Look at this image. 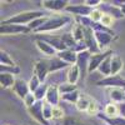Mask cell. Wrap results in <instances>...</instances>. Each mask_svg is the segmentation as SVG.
I'll return each mask as SVG.
<instances>
[{
  "mask_svg": "<svg viewBox=\"0 0 125 125\" xmlns=\"http://www.w3.org/2000/svg\"><path fill=\"white\" fill-rule=\"evenodd\" d=\"M70 21V18L68 15H61V14H54L53 16H48V20L41 25L39 29L35 30V33H43L48 34L51 31L59 30L60 28H64Z\"/></svg>",
  "mask_w": 125,
  "mask_h": 125,
  "instance_id": "obj_1",
  "label": "cell"
},
{
  "mask_svg": "<svg viewBox=\"0 0 125 125\" xmlns=\"http://www.w3.org/2000/svg\"><path fill=\"white\" fill-rule=\"evenodd\" d=\"M44 14L38 10H29V11H21L15 15H13L11 18H9L6 20H3L1 23L4 24H18V25H24L28 26L29 24H31L36 19L43 18Z\"/></svg>",
  "mask_w": 125,
  "mask_h": 125,
  "instance_id": "obj_2",
  "label": "cell"
},
{
  "mask_svg": "<svg viewBox=\"0 0 125 125\" xmlns=\"http://www.w3.org/2000/svg\"><path fill=\"white\" fill-rule=\"evenodd\" d=\"M94 34H95L96 43L101 51H104L108 48V45L113 41L114 38V34L111 31H108L105 28H101V26H94Z\"/></svg>",
  "mask_w": 125,
  "mask_h": 125,
  "instance_id": "obj_3",
  "label": "cell"
},
{
  "mask_svg": "<svg viewBox=\"0 0 125 125\" xmlns=\"http://www.w3.org/2000/svg\"><path fill=\"white\" fill-rule=\"evenodd\" d=\"M30 29L24 25H18V24H4L1 23V28H0V33L4 36L8 35H20L29 33Z\"/></svg>",
  "mask_w": 125,
  "mask_h": 125,
  "instance_id": "obj_4",
  "label": "cell"
},
{
  "mask_svg": "<svg viewBox=\"0 0 125 125\" xmlns=\"http://www.w3.org/2000/svg\"><path fill=\"white\" fill-rule=\"evenodd\" d=\"M113 55L111 51L108 50V51H100V53H96V54H91L90 56V60H89V68H88V73H93L99 69V66L101 65V62L105 60L108 56Z\"/></svg>",
  "mask_w": 125,
  "mask_h": 125,
  "instance_id": "obj_5",
  "label": "cell"
},
{
  "mask_svg": "<svg viewBox=\"0 0 125 125\" xmlns=\"http://www.w3.org/2000/svg\"><path fill=\"white\" fill-rule=\"evenodd\" d=\"M49 73H50L49 60L39 59V60L35 62V66H34V75H36L41 83H44Z\"/></svg>",
  "mask_w": 125,
  "mask_h": 125,
  "instance_id": "obj_6",
  "label": "cell"
},
{
  "mask_svg": "<svg viewBox=\"0 0 125 125\" xmlns=\"http://www.w3.org/2000/svg\"><path fill=\"white\" fill-rule=\"evenodd\" d=\"M98 85L106 86V88H124L125 89V79L119 75H110L98 81Z\"/></svg>",
  "mask_w": 125,
  "mask_h": 125,
  "instance_id": "obj_7",
  "label": "cell"
},
{
  "mask_svg": "<svg viewBox=\"0 0 125 125\" xmlns=\"http://www.w3.org/2000/svg\"><path fill=\"white\" fill-rule=\"evenodd\" d=\"M28 111L30 114V116L34 120H36L38 123L43 124V125H49V121H46L44 115H43V101H38L35 105L29 108Z\"/></svg>",
  "mask_w": 125,
  "mask_h": 125,
  "instance_id": "obj_8",
  "label": "cell"
},
{
  "mask_svg": "<svg viewBox=\"0 0 125 125\" xmlns=\"http://www.w3.org/2000/svg\"><path fill=\"white\" fill-rule=\"evenodd\" d=\"M66 11L71 13L73 15H76L79 18H89L91 11H93V8L88 6V5H69L66 8Z\"/></svg>",
  "mask_w": 125,
  "mask_h": 125,
  "instance_id": "obj_9",
  "label": "cell"
},
{
  "mask_svg": "<svg viewBox=\"0 0 125 125\" xmlns=\"http://www.w3.org/2000/svg\"><path fill=\"white\" fill-rule=\"evenodd\" d=\"M41 6L48 9V10H53V11H60V10H66L69 6V1L66 0H44L41 1Z\"/></svg>",
  "mask_w": 125,
  "mask_h": 125,
  "instance_id": "obj_10",
  "label": "cell"
},
{
  "mask_svg": "<svg viewBox=\"0 0 125 125\" xmlns=\"http://www.w3.org/2000/svg\"><path fill=\"white\" fill-rule=\"evenodd\" d=\"M35 44H36V48L39 49L40 53H43L45 56H49V58H55L58 55V51L51 46L48 41L43 40V39H36L35 40Z\"/></svg>",
  "mask_w": 125,
  "mask_h": 125,
  "instance_id": "obj_11",
  "label": "cell"
},
{
  "mask_svg": "<svg viewBox=\"0 0 125 125\" xmlns=\"http://www.w3.org/2000/svg\"><path fill=\"white\" fill-rule=\"evenodd\" d=\"M60 99H61V95H60V91H59V86H56V85H49L45 101L51 104L53 106H58Z\"/></svg>",
  "mask_w": 125,
  "mask_h": 125,
  "instance_id": "obj_12",
  "label": "cell"
},
{
  "mask_svg": "<svg viewBox=\"0 0 125 125\" xmlns=\"http://www.w3.org/2000/svg\"><path fill=\"white\" fill-rule=\"evenodd\" d=\"M109 98L115 104H123L125 103V89L124 88H108Z\"/></svg>",
  "mask_w": 125,
  "mask_h": 125,
  "instance_id": "obj_13",
  "label": "cell"
},
{
  "mask_svg": "<svg viewBox=\"0 0 125 125\" xmlns=\"http://www.w3.org/2000/svg\"><path fill=\"white\" fill-rule=\"evenodd\" d=\"M13 90L14 93L19 98H21L23 100L25 99V96L30 93V89H29V84L25 81V80H21V79H16L15 84L13 86Z\"/></svg>",
  "mask_w": 125,
  "mask_h": 125,
  "instance_id": "obj_14",
  "label": "cell"
},
{
  "mask_svg": "<svg viewBox=\"0 0 125 125\" xmlns=\"http://www.w3.org/2000/svg\"><path fill=\"white\" fill-rule=\"evenodd\" d=\"M59 59H61L64 62H66V64H71V65H75L78 62V54L75 53L74 50L71 49H68V50H64V51H60V53H58L56 55Z\"/></svg>",
  "mask_w": 125,
  "mask_h": 125,
  "instance_id": "obj_15",
  "label": "cell"
},
{
  "mask_svg": "<svg viewBox=\"0 0 125 125\" xmlns=\"http://www.w3.org/2000/svg\"><path fill=\"white\" fill-rule=\"evenodd\" d=\"M80 68L75 64V65H70L69 69H68V74H66V79H68V83L70 84H74L76 85V83L80 78Z\"/></svg>",
  "mask_w": 125,
  "mask_h": 125,
  "instance_id": "obj_16",
  "label": "cell"
},
{
  "mask_svg": "<svg viewBox=\"0 0 125 125\" xmlns=\"http://www.w3.org/2000/svg\"><path fill=\"white\" fill-rule=\"evenodd\" d=\"M15 81H16V79L14 78V74H10V73H1V75H0V83H1V88H4V89L13 88Z\"/></svg>",
  "mask_w": 125,
  "mask_h": 125,
  "instance_id": "obj_17",
  "label": "cell"
},
{
  "mask_svg": "<svg viewBox=\"0 0 125 125\" xmlns=\"http://www.w3.org/2000/svg\"><path fill=\"white\" fill-rule=\"evenodd\" d=\"M123 60L119 55H111V75H118L123 69Z\"/></svg>",
  "mask_w": 125,
  "mask_h": 125,
  "instance_id": "obj_18",
  "label": "cell"
},
{
  "mask_svg": "<svg viewBox=\"0 0 125 125\" xmlns=\"http://www.w3.org/2000/svg\"><path fill=\"white\" fill-rule=\"evenodd\" d=\"M91 100H93V99H91L90 96H88L86 94H81L80 98H79V100H78V103L75 104L76 109H78L79 111H88V108H89V105H90V101H91Z\"/></svg>",
  "mask_w": 125,
  "mask_h": 125,
  "instance_id": "obj_19",
  "label": "cell"
},
{
  "mask_svg": "<svg viewBox=\"0 0 125 125\" xmlns=\"http://www.w3.org/2000/svg\"><path fill=\"white\" fill-rule=\"evenodd\" d=\"M85 26H83L81 24H75V26L73 28V36H74L76 43H80V41H84L85 38Z\"/></svg>",
  "mask_w": 125,
  "mask_h": 125,
  "instance_id": "obj_20",
  "label": "cell"
},
{
  "mask_svg": "<svg viewBox=\"0 0 125 125\" xmlns=\"http://www.w3.org/2000/svg\"><path fill=\"white\" fill-rule=\"evenodd\" d=\"M98 71L100 73L101 75L105 76V78L111 75V55H110V56H108L105 60H104V61L101 62V65L99 66Z\"/></svg>",
  "mask_w": 125,
  "mask_h": 125,
  "instance_id": "obj_21",
  "label": "cell"
},
{
  "mask_svg": "<svg viewBox=\"0 0 125 125\" xmlns=\"http://www.w3.org/2000/svg\"><path fill=\"white\" fill-rule=\"evenodd\" d=\"M0 64L1 66H9V68H15L16 69V64L13 60V58L10 56L5 50L0 51Z\"/></svg>",
  "mask_w": 125,
  "mask_h": 125,
  "instance_id": "obj_22",
  "label": "cell"
},
{
  "mask_svg": "<svg viewBox=\"0 0 125 125\" xmlns=\"http://www.w3.org/2000/svg\"><path fill=\"white\" fill-rule=\"evenodd\" d=\"M104 114L108 116V118H118L119 116V106H118V104L115 103H109L106 104V106L105 109H104Z\"/></svg>",
  "mask_w": 125,
  "mask_h": 125,
  "instance_id": "obj_23",
  "label": "cell"
},
{
  "mask_svg": "<svg viewBox=\"0 0 125 125\" xmlns=\"http://www.w3.org/2000/svg\"><path fill=\"white\" fill-rule=\"evenodd\" d=\"M49 65H50V73H53V71H58V70L66 68L68 64L64 62L61 59H59L58 56H55V58H51L49 60Z\"/></svg>",
  "mask_w": 125,
  "mask_h": 125,
  "instance_id": "obj_24",
  "label": "cell"
},
{
  "mask_svg": "<svg viewBox=\"0 0 125 125\" xmlns=\"http://www.w3.org/2000/svg\"><path fill=\"white\" fill-rule=\"evenodd\" d=\"M80 91L79 90H75V91H71V93H68V94H64V95H61V99L62 100H65L68 103H74L76 104L79 98H80Z\"/></svg>",
  "mask_w": 125,
  "mask_h": 125,
  "instance_id": "obj_25",
  "label": "cell"
},
{
  "mask_svg": "<svg viewBox=\"0 0 125 125\" xmlns=\"http://www.w3.org/2000/svg\"><path fill=\"white\" fill-rule=\"evenodd\" d=\"M53 105L51 104H49L48 101H43V115L45 118L46 121H49L50 119H53Z\"/></svg>",
  "mask_w": 125,
  "mask_h": 125,
  "instance_id": "obj_26",
  "label": "cell"
},
{
  "mask_svg": "<svg viewBox=\"0 0 125 125\" xmlns=\"http://www.w3.org/2000/svg\"><path fill=\"white\" fill-rule=\"evenodd\" d=\"M48 89H49V85H46V84H41V85L38 88V90L34 93L35 96H36V99H38V101H43V99L45 100Z\"/></svg>",
  "mask_w": 125,
  "mask_h": 125,
  "instance_id": "obj_27",
  "label": "cell"
},
{
  "mask_svg": "<svg viewBox=\"0 0 125 125\" xmlns=\"http://www.w3.org/2000/svg\"><path fill=\"white\" fill-rule=\"evenodd\" d=\"M78 90V86L74 84H70V83H65V84H61L59 86V91H60V95H64V94L71 93V91H75Z\"/></svg>",
  "mask_w": 125,
  "mask_h": 125,
  "instance_id": "obj_28",
  "label": "cell"
},
{
  "mask_svg": "<svg viewBox=\"0 0 125 125\" xmlns=\"http://www.w3.org/2000/svg\"><path fill=\"white\" fill-rule=\"evenodd\" d=\"M100 118L104 120V121H106L109 125H125V119L121 118V116H118V118H108V116H104V115H100Z\"/></svg>",
  "mask_w": 125,
  "mask_h": 125,
  "instance_id": "obj_29",
  "label": "cell"
},
{
  "mask_svg": "<svg viewBox=\"0 0 125 125\" xmlns=\"http://www.w3.org/2000/svg\"><path fill=\"white\" fill-rule=\"evenodd\" d=\"M29 89H30V93H35L38 90V88L41 85V81L39 80V78L36 75H33L31 76V79L29 80Z\"/></svg>",
  "mask_w": 125,
  "mask_h": 125,
  "instance_id": "obj_30",
  "label": "cell"
},
{
  "mask_svg": "<svg viewBox=\"0 0 125 125\" xmlns=\"http://www.w3.org/2000/svg\"><path fill=\"white\" fill-rule=\"evenodd\" d=\"M62 124L64 125H89L84 121H81L80 119L78 118H74V116H68V118H64L62 119Z\"/></svg>",
  "mask_w": 125,
  "mask_h": 125,
  "instance_id": "obj_31",
  "label": "cell"
},
{
  "mask_svg": "<svg viewBox=\"0 0 125 125\" xmlns=\"http://www.w3.org/2000/svg\"><path fill=\"white\" fill-rule=\"evenodd\" d=\"M36 103H38V99H36V96H35L34 93H29L28 95L25 96V99H24V104H25V106H26L28 109L31 108L33 105H35Z\"/></svg>",
  "mask_w": 125,
  "mask_h": 125,
  "instance_id": "obj_32",
  "label": "cell"
},
{
  "mask_svg": "<svg viewBox=\"0 0 125 125\" xmlns=\"http://www.w3.org/2000/svg\"><path fill=\"white\" fill-rule=\"evenodd\" d=\"M114 20H115V18H114L113 15L110 14H104L103 18H101V25L105 26V28H110L113 24H114Z\"/></svg>",
  "mask_w": 125,
  "mask_h": 125,
  "instance_id": "obj_33",
  "label": "cell"
},
{
  "mask_svg": "<svg viewBox=\"0 0 125 125\" xmlns=\"http://www.w3.org/2000/svg\"><path fill=\"white\" fill-rule=\"evenodd\" d=\"M103 15H104V14H103L101 10H99V9H93V11H91V14H90L89 18L91 19L93 23H100Z\"/></svg>",
  "mask_w": 125,
  "mask_h": 125,
  "instance_id": "obj_34",
  "label": "cell"
},
{
  "mask_svg": "<svg viewBox=\"0 0 125 125\" xmlns=\"http://www.w3.org/2000/svg\"><path fill=\"white\" fill-rule=\"evenodd\" d=\"M98 110H99V105H98V103L95 101V100H91L90 101V105H89V108H88V114L89 115H96L98 114Z\"/></svg>",
  "mask_w": 125,
  "mask_h": 125,
  "instance_id": "obj_35",
  "label": "cell"
},
{
  "mask_svg": "<svg viewBox=\"0 0 125 125\" xmlns=\"http://www.w3.org/2000/svg\"><path fill=\"white\" fill-rule=\"evenodd\" d=\"M65 118V114L64 110H62L59 105L53 108V119H64Z\"/></svg>",
  "mask_w": 125,
  "mask_h": 125,
  "instance_id": "obj_36",
  "label": "cell"
},
{
  "mask_svg": "<svg viewBox=\"0 0 125 125\" xmlns=\"http://www.w3.org/2000/svg\"><path fill=\"white\" fill-rule=\"evenodd\" d=\"M84 4L90 6V8H94V6H98L99 4H101V1H100V0H86Z\"/></svg>",
  "mask_w": 125,
  "mask_h": 125,
  "instance_id": "obj_37",
  "label": "cell"
},
{
  "mask_svg": "<svg viewBox=\"0 0 125 125\" xmlns=\"http://www.w3.org/2000/svg\"><path fill=\"white\" fill-rule=\"evenodd\" d=\"M118 106H119V116H121V118L125 119V103L119 104Z\"/></svg>",
  "mask_w": 125,
  "mask_h": 125,
  "instance_id": "obj_38",
  "label": "cell"
},
{
  "mask_svg": "<svg viewBox=\"0 0 125 125\" xmlns=\"http://www.w3.org/2000/svg\"><path fill=\"white\" fill-rule=\"evenodd\" d=\"M121 6V11H123V14L125 15V4H123V5H120Z\"/></svg>",
  "mask_w": 125,
  "mask_h": 125,
  "instance_id": "obj_39",
  "label": "cell"
}]
</instances>
